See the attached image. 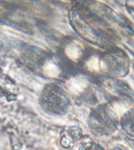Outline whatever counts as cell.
Masks as SVG:
<instances>
[{"label": "cell", "instance_id": "1", "mask_svg": "<svg viewBox=\"0 0 134 150\" xmlns=\"http://www.w3.org/2000/svg\"><path fill=\"white\" fill-rule=\"evenodd\" d=\"M120 123L125 132L130 137H134V108L129 109L123 112Z\"/></svg>", "mask_w": 134, "mask_h": 150}, {"label": "cell", "instance_id": "2", "mask_svg": "<svg viewBox=\"0 0 134 150\" xmlns=\"http://www.w3.org/2000/svg\"><path fill=\"white\" fill-rule=\"evenodd\" d=\"M88 85V81L82 76L71 79L67 82V86L69 91L75 93L83 91Z\"/></svg>", "mask_w": 134, "mask_h": 150}, {"label": "cell", "instance_id": "3", "mask_svg": "<svg viewBox=\"0 0 134 150\" xmlns=\"http://www.w3.org/2000/svg\"><path fill=\"white\" fill-rule=\"evenodd\" d=\"M74 23L80 33L83 36L91 40L95 39V36L91 29L78 17L74 18Z\"/></svg>", "mask_w": 134, "mask_h": 150}, {"label": "cell", "instance_id": "4", "mask_svg": "<svg viewBox=\"0 0 134 150\" xmlns=\"http://www.w3.org/2000/svg\"><path fill=\"white\" fill-rule=\"evenodd\" d=\"M65 52L69 59L75 62L78 60L82 54L79 45L73 42L67 45L65 49Z\"/></svg>", "mask_w": 134, "mask_h": 150}, {"label": "cell", "instance_id": "5", "mask_svg": "<svg viewBox=\"0 0 134 150\" xmlns=\"http://www.w3.org/2000/svg\"><path fill=\"white\" fill-rule=\"evenodd\" d=\"M42 70L45 74L51 78L58 77L61 73L58 67L51 61H48L44 63Z\"/></svg>", "mask_w": 134, "mask_h": 150}, {"label": "cell", "instance_id": "6", "mask_svg": "<svg viewBox=\"0 0 134 150\" xmlns=\"http://www.w3.org/2000/svg\"><path fill=\"white\" fill-rule=\"evenodd\" d=\"M88 70L92 72H98L100 70L99 60L97 56H93L86 62Z\"/></svg>", "mask_w": 134, "mask_h": 150}, {"label": "cell", "instance_id": "7", "mask_svg": "<svg viewBox=\"0 0 134 150\" xmlns=\"http://www.w3.org/2000/svg\"><path fill=\"white\" fill-rule=\"evenodd\" d=\"M55 26L57 30L65 35L71 33L73 31L72 29L71 28L69 25L67 23V21H58L55 23Z\"/></svg>", "mask_w": 134, "mask_h": 150}, {"label": "cell", "instance_id": "8", "mask_svg": "<svg viewBox=\"0 0 134 150\" xmlns=\"http://www.w3.org/2000/svg\"><path fill=\"white\" fill-rule=\"evenodd\" d=\"M79 150H103L101 146L92 143H87L82 145Z\"/></svg>", "mask_w": 134, "mask_h": 150}, {"label": "cell", "instance_id": "9", "mask_svg": "<svg viewBox=\"0 0 134 150\" xmlns=\"http://www.w3.org/2000/svg\"><path fill=\"white\" fill-rule=\"evenodd\" d=\"M112 150H129L126 147L123 146H117Z\"/></svg>", "mask_w": 134, "mask_h": 150}]
</instances>
